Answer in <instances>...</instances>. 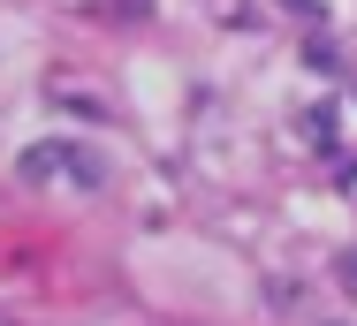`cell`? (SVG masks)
<instances>
[{
	"mask_svg": "<svg viewBox=\"0 0 357 326\" xmlns=\"http://www.w3.org/2000/svg\"><path fill=\"white\" fill-rule=\"evenodd\" d=\"M282 8H296V15H312V23H319V0H282Z\"/></svg>",
	"mask_w": 357,
	"mask_h": 326,
	"instance_id": "cell-4",
	"label": "cell"
},
{
	"mask_svg": "<svg viewBox=\"0 0 357 326\" xmlns=\"http://www.w3.org/2000/svg\"><path fill=\"white\" fill-rule=\"evenodd\" d=\"M327 326H342V319H327Z\"/></svg>",
	"mask_w": 357,
	"mask_h": 326,
	"instance_id": "cell-6",
	"label": "cell"
},
{
	"mask_svg": "<svg viewBox=\"0 0 357 326\" xmlns=\"http://www.w3.org/2000/svg\"><path fill=\"white\" fill-rule=\"evenodd\" d=\"M23 183H69V190H107V160L91 144H31L23 152Z\"/></svg>",
	"mask_w": 357,
	"mask_h": 326,
	"instance_id": "cell-1",
	"label": "cell"
},
{
	"mask_svg": "<svg viewBox=\"0 0 357 326\" xmlns=\"http://www.w3.org/2000/svg\"><path fill=\"white\" fill-rule=\"evenodd\" d=\"M335 273H342V288H357V251H350L342 265H335Z\"/></svg>",
	"mask_w": 357,
	"mask_h": 326,
	"instance_id": "cell-3",
	"label": "cell"
},
{
	"mask_svg": "<svg viewBox=\"0 0 357 326\" xmlns=\"http://www.w3.org/2000/svg\"><path fill=\"white\" fill-rule=\"evenodd\" d=\"M0 326H15V319H0Z\"/></svg>",
	"mask_w": 357,
	"mask_h": 326,
	"instance_id": "cell-5",
	"label": "cell"
},
{
	"mask_svg": "<svg viewBox=\"0 0 357 326\" xmlns=\"http://www.w3.org/2000/svg\"><path fill=\"white\" fill-rule=\"evenodd\" d=\"M54 99H61L69 114H91V122H107V107H99V99H84V91H69V84H54Z\"/></svg>",
	"mask_w": 357,
	"mask_h": 326,
	"instance_id": "cell-2",
	"label": "cell"
}]
</instances>
